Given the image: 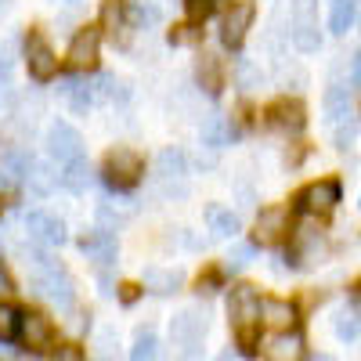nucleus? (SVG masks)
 Returning a JSON list of instances; mask_svg holds the SVG:
<instances>
[{"label": "nucleus", "instance_id": "obj_2", "mask_svg": "<svg viewBox=\"0 0 361 361\" xmlns=\"http://www.w3.org/2000/svg\"><path fill=\"white\" fill-rule=\"evenodd\" d=\"M37 296H47L51 304L58 307H73V279L66 275V267L58 260H47L40 271H33V279H29Z\"/></svg>", "mask_w": 361, "mask_h": 361}, {"label": "nucleus", "instance_id": "obj_1", "mask_svg": "<svg viewBox=\"0 0 361 361\" xmlns=\"http://www.w3.org/2000/svg\"><path fill=\"white\" fill-rule=\"evenodd\" d=\"M260 304L264 300L257 296L253 286H235L228 296V314H231V329H235V340L246 354L257 350L260 340Z\"/></svg>", "mask_w": 361, "mask_h": 361}, {"label": "nucleus", "instance_id": "obj_47", "mask_svg": "<svg viewBox=\"0 0 361 361\" xmlns=\"http://www.w3.org/2000/svg\"><path fill=\"white\" fill-rule=\"evenodd\" d=\"M4 8H8V0H0V11H4Z\"/></svg>", "mask_w": 361, "mask_h": 361}, {"label": "nucleus", "instance_id": "obj_35", "mask_svg": "<svg viewBox=\"0 0 361 361\" xmlns=\"http://www.w3.org/2000/svg\"><path fill=\"white\" fill-rule=\"evenodd\" d=\"M214 8H217V0H185V11L192 22H206L214 15Z\"/></svg>", "mask_w": 361, "mask_h": 361}, {"label": "nucleus", "instance_id": "obj_37", "mask_svg": "<svg viewBox=\"0 0 361 361\" xmlns=\"http://www.w3.org/2000/svg\"><path fill=\"white\" fill-rule=\"evenodd\" d=\"M47 361H83V347L76 343H62V347H54Z\"/></svg>", "mask_w": 361, "mask_h": 361}, {"label": "nucleus", "instance_id": "obj_6", "mask_svg": "<svg viewBox=\"0 0 361 361\" xmlns=\"http://www.w3.org/2000/svg\"><path fill=\"white\" fill-rule=\"evenodd\" d=\"M289 228H293L289 206H267V209H260V217H257L253 238H257L260 246H279L282 238L289 235Z\"/></svg>", "mask_w": 361, "mask_h": 361}, {"label": "nucleus", "instance_id": "obj_18", "mask_svg": "<svg viewBox=\"0 0 361 361\" xmlns=\"http://www.w3.org/2000/svg\"><path fill=\"white\" fill-rule=\"evenodd\" d=\"M141 282L152 293H177L180 289V271H173V267H145Z\"/></svg>", "mask_w": 361, "mask_h": 361}, {"label": "nucleus", "instance_id": "obj_25", "mask_svg": "<svg viewBox=\"0 0 361 361\" xmlns=\"http://www.w3.org/2000/svg\"><path fill=\"white\" fill-rule=\"evenodd\" d=\"M199 87L206 90V94H221V62L214 54L199 58Z\"/></svg>", "mask_w": 361, "mask_h": 361}, {"label": "nucleus", "instance_id": "obj_41", "mask_svg": "<svg viewBox=\"0 0 361 361\" xmlns=\"http://www.w3.org/2000/svg\"><path fill=\"white\" fill-rule=\"evenodd\" d=\"M350 80H354V83H361V51L354 54V62H350Z\"/></svg>", "mask_w": 361, "mask_h": 361}, {"label": "nucleus", "instance_id": "obj_28", "mask_svg": "<svg viewBox=\"0 0 361 361\" xmlns=\"http://www.w3.org/2000/svg\"><path fill=\"white\" fill-rule=\"evenodd\" d=\"M25 180H29V188H33L37 195H47L51 185H54V173L47 170V163H33V166H29V173H25Z\"/></svg>", "mask_w": 361, "mask_h": 361}, {"label": "nucleus", "instance_id": "obj_38", "mask_svg": "<svg viewBox=\"0 0 361 361\" xmlns=\"http://www.w3.org/2000/svg\"><path fill=\"white\" fill-rule=\"evenodd\" d=\"M357 137V123H350V119H343V123L336 127V148H350Z\"/></svg>", "mask_w": 361, "mask_h": 361}, {"label": "nucleus", "instance_id": "obj_5", "mask_svg": "<svg viewBox=\"0 0 361 361\" xmlns=\"http://www.w3.org/2000/svg\"><path fill=\"white\" fill-rule=\"evenodd\" d=\"M202 336H206V311L185 307V311L173 314V322H170V340H173V347L188 350V357H192L195 347L202 343Z\"/></svg>", "mask_w": 361, "mask_h": 361}, {"label": "nucleus", "instance_id": "obj_45", "mask_svg": "<svg viewBox=\"0 0 361 361\" xmlns=\"http://www.w3.org/2000/svg\"><path fill=\"white\" fill-rule=\"evenodd\" d=\"M311 361H336V357H329V354H318V357H311Z\"/></svg>", "mask_w": 361, "mask_h": 361}, {"label": "nucleus", "instance_id": "obj_13", "mask_svg": "<svg viewBox=\"0 0 361 361\" xmlns=\"http://www.w3.org/2000/svg\"><path fill=\"white\" fill-rule=\"evenodd\" d=\"M54 325L47 314H22V340L29 350H51L54 347Z\"/></svg>", "mask_w": 361, "mask_h": 361}, {"label": "nucleus", "instance_id": "obj_24", "mask_svg": "<svg viewBox=\"0 0 361 361\" xmlns=\"http://www.w3.org/2000/svg\"><path fill=\"white\" fill-rule=\"evenodd\" d=\"M354 15H357V0H333V11H329V29L336 37H343L347 29L354 25Z\"/></svg>", "mask_w": 361, "mask_h": 361}, {"label": "nucleus", "instance_id": "obj_30", "mask_svg": "<svg viewBox=\"0 0 361 361\" xmlns=\"http://www.w3.org/2000/svg\"><path fill=\"white\" fill-rule=\"evenodd\" d=\"M22 329V314L11 304H0V340H15V333Z\"/></svg>", "mask_w": 361, "mask_h": 361}, {"label": "nucleus", "instance_id": "obj_15", "mask_svg": "<svg viewBox=\"0 0 361 361\" xmlns=\"http://www.w3.org/2000/svg\"><path fill=\"white\" fill-rule=\"evenodd\" d=\"M260 322H267L275 333H293L296 307L289 304V300H264V304H260Z\"/></svg>", "mask_w": 361, "mask_h": 361}, {"label": "nucleus", "instance_id": "obj_8", "mask_svg": "<svg viewBox=\"0 0 361 361\" xmlns=\"http://www.w3.org/2000/svg\"><path fill=\"white\" fill-rule=\"evenodd\" d=\"M25 66H29V76L40 80V83L58 73V58H54L51 44H47L44 37H37V33L25 40Z\"/></svg>", "mask_w": 361, "mask_h": 361}, {"label": "nucleus", "instance_id": "obj_14", "mask_svg": "<svg viewBox=\"0 0 361 361\" xmlns=\"http://www.w3.org/2000/svg\"><path fill=\"white\" fill-rule=\"evenodd\" d=\"M264 357L267 361H300L304 357V340H300V333H275L264 347Z\"/></svg>", "mask_w": 361, "mask_h": 361}, {"label": "nucleus", "instance_id": "obj_44", "mask_svg": "<svg viewBox=\"0 0 361 361\" xmlns=\"http://www.w3.org/2000/svg\"><path fill=\"white\" fill-rule=\"evenodd\" d=\"M214 361H235V357H231V350H221V354H217Z\"/></svg>", "mask_w": 361, "mask_h": 361}, {"label": "nucleus", "instance_id": "obj_17", "mask_svg": "<svg viewBox=\"0 0 361 361\" xmlns=\"http://www.w3.org/2000/svg\"><path fill=\"white\" fill-rule=\"evenodd\" d=\"M62 94L69 98V105L76 112H87L90 105L98 102V87L90 83V80H69V83H62Z\"/></svg>", "mask_w": 361, "mask_h": 361}, {"label": "nucleus", "instance_id": "obj_29", "mask_svg": "<svg viewBox=\"0 0 361 361\" xmlns=\"http://www.w3.org/2000/svg\"><path fill=\"white\" fill-rule=\"evenodd\" d=\"M102 25L112 33V40H116V37L123 40V8H119L116 0H105V8H102Z\"/></svg>", "mask_w": 361, "mask_h": 361}, {"label": "nucleus", "instance_id": "obj_4", "mask_svg": "<svg viewBox=\"0 0 361 361\" xmlns=\"http://www.w3.org/2000/svg\"><path fill=\"white\" fill-rule=\"evenodd\" d=\"M300 209L311 217H329L340 202V180L336 177H322V180H311V185L296 195Z\"/></svg>", "mask_w": 361, "mask_h": 361}, {"label": "nucleus", "instance_id": "obj_46", "mask_svg": "<svg viewBox=\"0 0 361 361\" xmlns=\"http://www.w3.org/2000/svg\"><path fill=\"white\" fill-rule=\"evenodd\" d=\"M58 4H69V8H76V4H80V0H58Z\"/></svg>", "mask_w": 361, "mask_h": 361}, {"label": "nucleus", "instance_id": "obj_49", "mask_svg": "<svg viewBox=\"0 0 361 361\" xmlns=\"http://www.w3.org/2000/svg\"><path fill=\"white\" fill-rule=\"evenodd\" d=\"M357 206H361V202H357Z\"/></svg>", "mask_w": 361, "mask_h": 361}, {"label": "nucleus", "instance_id": "obj_40", "mask_svg": "<svg viewBox=\"0 0 361 361\" xmlns=\"http://www.w3.org/2000/svg\"><path fill=\"white\" fill-rule=\"evenodd\" d=\"M11 289H15V286H11V275H8L4 267H0V296H8Z\"/></svg>", "mask_w": 361, "mask_h": 361}, {"label": "nucleus", "instance_id": "obj_22", "mask_svg": "<svg viewBox=\"0 0 361 361\" xmlns=\"http://www.w3.org/2000/svg\"><path fill=\"white\" fill-rule=\"evenodd\" d=\"M325 112H329V119L343 123L347 112H350V87H343V83L329 87V90H325Z\"/></svg>", "mask_w": 361, "mask_h": 361}, {"label": "nucleus", "instance_id": "obj_20", "mask_svg": "<svg viewBox=\"0 0 361 361\" xmlns=\"http://www.w3.org/2000/svg\"><path fill=\"white\" fill-rule=\"evenodd\" d=\"M156 170H159L163 180H180L185 170H188V159H185L180 148H163V152L156 156Z\"/></svg>", "mask_w": 361, "mask_h": 361}, {"label": "nucleus", "instance_id": "obj_3", "mask_svg": "<svg viewBox=\"0 0 361 361\" xmlns=\"http://www.w3.org/2000/svg\"><path fill=\"white\" fill-rule=\"evenodd\" d=\"M141 173H145V159L134 152V148H112V152L105 156V180L119 192L134 188L141 180Z\"/></svg>", "mask_w": 361, "mask_h": 361}, {"label": "nucleus", "instance_id": "obj_32", "mask_svg": "<svg viewBox=\"0 0 361 361\" xmlns=\"http://www.w3.org/2000/svg\"><path fill=\"white\" fill-rule=\"evenodd\" d=\"M357 333H361V314H357V311H340V314H336V336L350 343Z\"/></svg>", "mask_w": 361, "mask_h": 361}, {"label": "nucleus", "instance_id": "obj_12", "mask_svg": "<svg viewBox=\"0 0 361 361\" xmlns=\"http://www.w3.org/2000/svg\"><path fill=\"white\" fill-rule=\"evenodd\" d=\"M267 123L275 127V130L296 134V130H304V123H307V109L300 105L296 98H279L275 105L267 109Z\"/></svg>", "mask_w": 361, "mask_h": 361}, {"label": "nucleus", "instance_id": "obj_7", "mask_svg": "<svg viewBox=\"0 0 361 361\" xmlns=\"http://www.w3.org/2000/svg\"><path fill=\"white\" fill-rule=\"evenodd\" d=\"M47 156L58 163H76L83 159V137L69 123H54L47 130Z\"/></svg>", "mask_w": 361, "mask_h": 361}, {"label": "nucleus", "instance_id": "obj_16", "mask_svg": "<svg viewBox=\"0 0 361 361\" xmlns=\"http://www.w3.org/2000/svg\"><path fill=\"white\" fill-rule=\"evenodd\" d=\"M29 166H33V159H29L22 148H8V152L0 156V185L11 188V185H18V180H25Z\"/></svg>", "mask_w": 361, "mask_h": 361}, {"label": "nucleus", "instance_id": "obj_11", "mask_svg": "<svg viewBox=\"0 0 361 361\" xmlns=\"http://www.w3.org/2000/svg\"><path fill=\"white\" fill-rule=\"evenodd\" d=\"M25 231H29V238H37L40 246H62L66 243V224L51 214H44V209L25 214Z\"/></svg>", "mask_w": 361, "mask_h": 361}, {"label": "nucleus", "instance_id": "obj_31", "mask_svg": "<svg viewBox=\"0 0 361 361\" xmlns=\"http://www.w3.org/2000/svg\"><path fill=\"white\" fill-rule=\"evenodd\" d=\"M293 44H296V51H318L322 47L318 25H293Z\"/></svg>", "mask_w": 361, "mask_h": 361}, {"label": "nucleus", "instance_id": "obj_36", "mask_svg": "<svg viewBox=\"0 0 361 361\" xmlns=\"http://www.w3.org/2000/svg\"><path fill=\"white\" fill-rule=\"evenodd\" d=\"M250 260H253V246H246V243L243 246H231V253H228V267L231 271H243Z\"/></svg>", "mask_w": 361, "mask_h": 361}, {"label": "nucleus", "instance_id": "obj_26", "mask_svg": "<svg viewBox=\"0 0 361 361\" xmlns=\"http://www.w3.org/2000/svg\"><path fill=\"white\" fill-rule=\"evenodd\" d=\"M130 361H159V340H156L152 329H141V333H137Z\"/></svg>", "mask_w": 361, "mask_h": 361}, {"label": "nucleus", "instance_id": "obj_9", "mask_svg": "<svg viewBox=\"0 0 361 361\" xmlns=\"http://www.w3.org/2000/svg\"><path fill=\"white\" fill-rule=\"evenodd\" d=\"M253 15H257V8L250 4V0H243V4H231V11L224 15V25H221L224 47H243L246 29L253 25Z\"/></svg>", "mask_w": 361, "mask_h": 361}, {"label": "nucleus", "instance_id": "obj_39", "mask_svg": "<svg viewBox=\"0 0 361 361\" xmlns=\"http://www.w3.org/2000/svg\"><path fill=\"white\" fill-rule=\"evenodd\" d=\"M195 37H199V33H195L192 25H177V33H170V40H173V44H192Z\"/></svg>", "mask_w": 361, "mask_h": 361}, {"label": "nucleus", "instance_id": "obj_19", "mask_svg": "<svg viewBox=\"0 0 361 361\" xmlns=\"http://www.w3.org/2000/svg\"><path fill=\"white\" fill-rule=\"evenodd\" d=\"M80 250L87 257H94L98 264H112L116 260V238L105 235V231H94V235H87L83 243H80Z\"/></svg>", "mask_w": 361, "mask_h": 361}, {"label": "nucleus", "instance_id": "obj_23", "mask_svg": "<svg viewBox=\"0 0 361 361\" xmlns=\"http://www.w3.org/2000/svg\"><path fill=\"white\" fill-rule=\"evenodd\" d=\"M228 137H231V127H228L224 116L214 112V116L202 119V145H206V148H224Z\"/></svg>", "mask_w": 361, "mask_h": 361}, {"label": "nucleus", "instance_id": "obj_21", "mask_svg": "<svg viewBox=\"0 0 361 361\" xmlns=\"http://www.w3.org/2000/svg\"><path fill=\"white\" fill-rule=\"evenodd\" d=\"M206 224H209V231H214L217 238H228V235H235L238 231V217L231 214V209H224V206H206Z\"/></svg>", "mask_w": 361, "mask_h": 361}, {"label": "nucleus", "instance_id": "obj_34", "mask_svg": "<svg viewBox=\"0 0 361 361\" xmlns=\"http://www.w3.org/2000/svg\"><path fill=\"white\" fill-rule=\"evenodd\" d=\"M260 83H264V73H260L257 66L238 62V87H243V90H257Z\"/></svg>", "mask_w": 361, "mask_h": 361}, {"label": "nucleus", "instance_id": "obj_48", "mask_svg": "<svg viewBox=\"0 0 361 361\" xmlns=\"http://www.w3.org/2000/svg\"><path fill=\"white\" fill-rule=\"evenodd\" d=\"M185 361H192V357H185Z\"/></svg>", "mask_w": 361, "mask_h": 361}, {"label": "nucleus", "instance_id": "obj_43", "mask_svg": "<svg viewBox=\"0 0 361 361\" xmlns=\"http://www.w3.org/2000/svg\"><path fill=\"white\" fill-rule=\"evenodd\" d=\"M214 282H217V275H206V279H199V293H214Z\"/></svg>", "mask_w": 361, "mask_h": 361}, {"label": "nucleus", "instance_id": "obj_42", "mask_svg": "<svg viewBox=\"0 0 361 361\" xmlns=\"http://www.w3.org/2000/svg\"><path fill=\"white\" fill-rule=\"evenodd\" d=\"M350 300H354V311L361 314V279L354 282V289H350Z\"/></svg>", "mask_w": 361, "mask_h": 361}, {"label": "nucleus", "instance_id": "obj_33", "mask_svg": "<svg viewBox=\"0 0 361 361\" xmlns=\"http://www.w3.org/2000/svg\"><path fill=\"white\" fill-rule=\"evenodd\" d=\"M130 15L141 25H156L159 22V8L152 4V0H130Z\"/></svg>", "mask_w": 361, "mask_h": 361}, {"label": "nucleus", "instance_id": "obj_27", "mask_svg": "<svg viewBox=\"0 0 361 361\" xmlns=\"http://www.w3.org/2000/svg\"><path fill=\"white\" fill-rule=\"evenodd\" d=\"M62 185H66L69 192H83V188L90 185V166H87L83 159H76V163H69V170L62 173Z\"/></svg>", "mask_w": 361, "mask_h": 361}, {"label": "nucleus", "instance_id": "obj_10", "mask_svg": "<svg viewBox=\"0 0 361 361\" xmlns=\"http://www.w3.org/2000/svg\"><path fill=\"white\" fill-rule=\"evenodd\" d=\"M98 47H102V33L94 25L80 29L69 44V66L73 69H94L98 66Z\"/></svg>", "mask_w": 361, "mask_h": 361}]
</instances>
